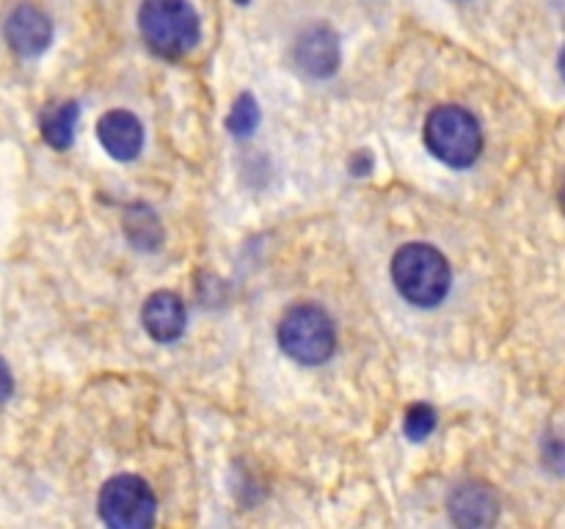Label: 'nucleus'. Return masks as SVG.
<instances>
[{
  "instance_id": "1a4fd4ad",
  "label": "nucleus",
  "mask_w": 565,
  "mask_h": 529,
  "mask_svg": "<svg viewBox=\"0 0 565 529\" xmlns=\"http://www.w3.org/2000/svg\"><path fill=\"white\" fill-rule=\"evenodd\" d=\"M141 323L154 342H177L188 325L185 303L174 292H154L147 298L141 312Z\"/></svg>"
},
{
  "instance_id": "412c9836",
  "label": "nucleus",
  "mask_w": 565,
  "mask_h": 529,
  "mask_svg": "<svg viewBox=\"0 0 565 529\" xmlns=\"http://www.w3.org/2000/svg\"><path fill=\"white\" fill-rule=\"evenodd\" d=\"M456 3H472V0H456Z\"/></svg>"
},
{
  "instance_id": "20e7f679",
  "label": "nucleus",
  "mask_w": 565,
  "mask_h": 529,
  "mask_svg": "<svg viewBox=\"0 0 565 529\" xmlns=\"http://www.w3.org/2000/svg\"><path fill=\"white\" fill-rule=\"evenodd\" d=\"M279 345L298 364H307V367L323 364L337 347L334 323L315 303L292 306L279 323Z\"/></svg>"
},
{
  "instance_id": "9b49d317",
  "label": "nucleus",
  "mask_w": 565,
  "mask_h": 529,
  "mask_svg": "<svg viewBox=\"0 0 565 529\" xmlns=\"http://www.w3.org/2000/svg\"><path fill=\"white\" fill-rule=\"evenodd\" d=\"M77 125V102H61L44 110L42 136L53 149H70L75 141Z\"/></svg>"
},
{
  "instance_id": "6e6552de",
  "label": "nucleus",
  "mask_w": 565,
  "mask_h": 529,
  "mask_svg": "<svg viewBox=\"0 0 565 529\" xmlns=\"http://www.w3.org/2000/svg\"><path fill=\"white\" fill-rule=\"evenodd\" d=\"M450 518L458 527H489L500 516L497 494L483 483H463L450 494Z\"/></svg>"
},
{
  "instance_id": "dca6fc26",
  "label": "nucleus",
  "mask_w": 565,
  "mask_h": 529,
  "mask_svg": "<svg viewBox=\"0 0 565 529\" xmlns=\"http://www.w3.org/2000/svg\"><path fill=\"white\" fill-rule=\"evenodd\" d=\"M14 395V378H11V369L9 364L0 358V402H6L9 397Z\"/></svg>"
},
{
  "instance_id": "7ed1b4c3",
  "label": "nucleus",
  "mask_w": 565,
  "mask_h": 529,
  "mask_svg": "<svg viewBox=\"0 0 565 529\" xmlns=\"http://www.w3.org/2000/svg\"><path fill=\"white\" fill-rule=\"evenodd\" d=\"M425 143L441 163L452 169H469L483 152V130L467 108L445 105L425 121Z\"/></svg>"
},
{
  "instance_id": "f257e3e1",
  "label": "nucleus",
  "mask_w": 565,
  "mask_h": 529,
  "mask_svg": "<svg viewBox=\"0 0 565 529\" xmlns=\"http://www.w3.org/2000/svg\"><path fill=\"white\" fill-rule=\"evenodd\" d=\"M138 31L158 58L180 61L202 39V22L191 0H143Z\"/></svg>"
},
{
  "instance_id": "f8f14e48",
  "label": "nucleus",
  "mask_w": 565,
  "mask_h": 529,
  "mask_svg": "<svg viewBox=\"0 0 565 529\" xmlns=\"http://www.w3.org/2000/svg\"><path fill=\"white\" fill-rule=\"evenodd\" d=\"M125 235L127 240L132 242L141 251H154L163 242V229H160V220L154 218V213L143 204H136V207L127 209L125 218Z\"/></svg>"
},
{
  "instance_id": "2eb2a0df",
  "label": "nucleus",
  "mask_w": 565,
  "mask_h": 529,
  "mask_svg": "<svg viewBox=\"0 0 565 529\" xmlns=\"http://www.w3.org/2000/svg\"><path fill=\"white\" fill-rule=\"evenodd\" d=\"M544 461L555 474L565 477V439H550L544 444Z\"/></svg>"
},
{
  "instance_id": "ddd939ff",
  "label": "nucleus",
  "mask_w": 565,
  "mask_h": 529,
  "mask_svg": "<svg viewBox=\"0 0 565 529\" xmlns=\"http://www.w3.org/2000/svg\"><path fill=\"white\" fill-rule=\"evenodd\" d=\"M259 125V105L254 102L252 94H241L232 105V114L226 119V130L237 138H248Z\"/></svg>"
},
{
  "instance_id": "39448f33",
  "label": "nucleus",
  "mask_w": 565,
  "mask_h": 529,
  "mask_svg": "<svg viewBox=\"0 0 565 529\" xmlns=\"http://www.w3.org/2000/svg\"><path fill=\"white\" fill-rule=\"evenodd\" d=\"M158 499L152 488L136 474L110 477L99 490V516L114 529H147L152 527Z\"/></svg>"
},
{
  "instance_id": "a211bd4d",
  "label": "nucleus",
  "mask_w": 565,
  "mask_h": 529,
  "mask_svg": "<svg viewBox=\"0 0 565 529\" xmlns=\"http://www.w3.org/2000/svg\"><path fill=\"white\" fill-rule=\"evenodd\" d=\"M557 69H561V75H563V80H565V44H563V50H561V58H557Z\"/></svg>"
},
{
  "instance_id": "4468645a",
  "label": "nucleus",
  "mask_w": 565,
  "mask_h": 529,
  "mask_svg": "<svg viewBox=\"0 0 565 529\" xmlns=\"http://www.w3.org/2000/svg\"><path fill=\"white\" fill-rule=\"evenodd\" d=\"M403 430H406V435L412 441H425L436 430V411L428 402H417V406L408 408Z\"/></svg>"
},
{
  "instance_id": "9d476101",
  "label": "nucleus",
  "mask_w": 565,
  "mask_h": 529,
  "mask_svg": "<svg viewBox=\"0 0 565 529\" xmlns=\"http://www.w3.org/2000/svg\"><path fill=\"white\" fill-rule=\"evenodd\" d=\"M99 143L114 160H136L143 149V127L130 110H110L97 125Z\"/></svg>"
},
{
  "instance_id": "423d86ee",
  "label": "nucleus",
  "mask_w": 565,
  "mask_h": 529,
  "mask_svg": "<svg viewBox=\"0 0 565 529\" xmlns=\"http://www.w3.org/2000/svg\"><path fill=\"white\" fill-rule=\"evenodd\" d=\"M6 44L22 58H36L53 44V20L36 3H20L3 22Z\"/></svg>"
},
{
  "instance_id": "aec40b11",
  "label": "nucleus",
  "mask_w": 565,
  "mask_h": 529,
  "mask_svg": "<svg viewBox=\"0 0 565 529\" xmlns=\"http://www.w3.org/2000/svg\"><path fill=\"white\" fill-rule=\"evenodd\" d=\"M235 3L237 6H248V3H252V0H235Z\"/></svg>"
},
{
  "instance_id": "0eeeda50",
  "label": "nucleus",
  "mask_w": 565,
  "mask_h": 529,
  "mask_svg": "<svg viewBox=\"0 0 565 529\" xmlns=\"http://www.w3.org/2000/svg\"><path fill=\"white\" fill-rule=\"evenodd\" d=\"M292 58H296L298 69H301L303 75L315 77V80L331 77L340 69L342 61L340 36H337L334 28L326 25V22H315V25H309L307 31L296 39Z\"/></svg>"
},
{
  "instance_id": "f3484780",
  "label": "nucleus",
  "mask_w": 565,
  "mask_h": 529,
  "mask_svg": "<svg viewBox=\"0 0 565 529\" xmlns=\"http://www.w3.org/2000/svg\"><path fill=\"white\" fill-rule=\"evenodd\" d=\"M351 169H353V174H356V176H364L370 169H373V160H370L367 152H359L356 158H353Z\"/></svg>"
},
{
  "instance_id": "6ab92c4d",
  "label": "nucleus",
  "mask_w": 565,
  "mask_h": 529,
  "mask_svg": "<svg viewBox=\"0 0 565 529\" xmlns=\"http://www.w3.org/2000/svg\"><path fill=\"white\" fill-rule=\"evenodd\" d=\"M557 202H561V207H563V213H565V182L561 185V193H557Z\"/></svg>"
},
{
  "instance_id": "f03ea898",
  "label": "nucleus",
  "mask_w": 565,
  "mask_h": 529,
  "mask_svg": "<svg viewBox=\"0 0 565 529\" xmlns=\"http://www.w3.org/2000/svg\"><path fill=\"white\" fill-rule=\"evenodd\" d=\"M450 279L445 253L425 242H408L392 259V281L414 306H439L450 292Z\"/></svg>"
}]
</instances>
